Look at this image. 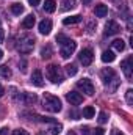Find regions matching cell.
Wrapping results in <instances>:
<instances>
[{"label":"cell","instance_id":"cell-3","mask_svg":"<svg viewBox=\"0 0 133 135\" xmlns=\"http://www.w3.org/2000/svg\"><path fill=\"white\" fill-rule=\"evenodd\" d=\"M100 79H102V82H103L106 86H108L110 83H113V88H114V90H116L117 85H119L117 75H116L114 69H111V68H105V69H102V71H100Z\"/></svg>","mask_w":133,"mask_h":135},{"label":"cell","instance_id":"cell-36","mask_svg":"<svg viewBox=\"0 0 133 135\" xmlns=\"http://www.w3.org/2000/svg\"><path fill=\"white\" fill-rule=\"evenodd\" d=\"M39 2H41V0H28V3H30L32 6H36V5H39Z\"/></svg>","mask_w":133,"mask_h":135},{"label":"cell","instance_id":"cell-19","mask_svg":"<svg viewBox=\"0 0 133 135\" xmlns=\"http://www.w3.org/2000/svg\"><path fill=\"white\" fill-rule=\"evenodd\" d=\"M111 44H113V49L117 50V52H122V50L125 49V42H124L122 39H114Z\"/></svg>","mask_w":133,"mask_h":135},{"label":"cell","instance_id":"cell-12","mask_svg":"<svg viewBox=\"0 0 133 135\" xmlns=\"http://www.w3.org/2000/svg\"><path fill=\"white\" fill-rule=\"evenodd\" d=\"M32 83L34 86H42L44 85V79H42V72L39 69H34L32 74Z\"/></svg>","mask_w":133,"mask_h":135},{"label":"cell","instance_id":"cell-21","mask_svg":"<svg viewBox=\"0 0 133 135\" xmlns=\"http://www.w3.org/2000/svg\"><path fill=\"white\" fill-rule=\"evenodd\" d=\"M11 13L16 14V16H21V14L24 13V6H22L21 3H13V5H11Z\"/></svg>","mask_w":133,"mask_h":135},{"label":"cell","instance_id":"cell-4","mask_svg":"<svg viewBox=\"0 0 133 135\" xmlns=\"http://www.w3.org/2000/svg\"><path fill=\"white\" fill-rule=\"evenodd\" d=\"M45 77H47L52 83H60V82H63V72H61L60 66H57V65H49V66L45 68Z\"/></svg>","mask_w":133,"mask_h":135},{"label":"cell","instance_id":"cell-40","mask_svg":"<svg viewBox=\"0 0 133 135\" xmlns=\"http://www.w3.org/2000/svg\"><path fill=\"white\" fill-rule=\"evenodd\" d=\"M81 2H83V5H89V3H91L93 0H81Z\"/></svg>","mask_w":133,"mask_h":135},{"label":"cell","instance_id":"cell-17","mask_svg":"<svg viewBox=\"0 0 133 135\" xmlns=\"http://www.w3.org/2000/svg\"><path fill=\"white\" fill-rule=\"evenodd\" d=\"M78 22H81V16L80 14H75V16H70V17H64L63 19L64 25H72V24H78Z\"/></svg>","mask_w":133,"mask_h":135},{"label":"cell","instance_id":"cell-16","mask_svg":"<svg viewBox=\"0 0 133 135\" xmlns=\"http://www.w3.org/2000/svg\"><path fill=\"white\" fill-rule=\"evenodd\" d=\"M22 99L25 104H28V105H32V104H36L38 101V96L34 94V93H24L22 94Z\"/></svg>","mask_w":133,"mask_h":135},{"label":"cell","instance_id":"cell-10","mask_svg":"<svg viewBox=\"0 0 133 135\" xmlns=\"http://www.w3.org/2000/svg\"><path fill=\"white\" fill-rule=\"evenodd\" d=\"M66 99H67V102H70L72 105H80V104L83 102V96H81L80 93H77V91H69L66 94Z\"/></svg>","mask_w":133,"mask_h":135},{"label":"cell","instance_id":"cell-39","mask_svg":"<svg viewBox=\"0 0 133 135\" xmlns=\"http://www.w3.org/2000/svg\"><path fill=\"white\" fill-rule=\"evenodd\" d=\"M3 94H5V88H3V86H2V85H0V98H2V96H3Z\"/></svg>","mask_w":133,"mask_h":135},{"label":"cell","instance_id":"cell-20","mask_svg":"<svg viewBox=\"0 0 133 135\" xmlns=\"http://www.w3.org/2000/svg\"><path fill=\"white\" fill-rule=\"evenodd\" d=\"M94 113H96V110H94V107H91V105H88V107L83 108V118L91 119V118H94Z\"/></svg>","mask_w":133,"mask_h":135},{"label":"cell","instance_id":"cell-7","mask_svg":"<svg viewBox=\"0 0 133 135\" xmlns=\"http://www.w3.org/2000/svg\"><path fill=\"white\" fill-rule=\"evenodd\" d=\"M78 60H80V63H81L83 66H89V65L93 63V60H94L93 50H91V49H83V50L80 52V55H78Z\"/></svg>","mask_w":133,"mask_h":135},{"label":"cell","instance_id":"cell-5","mask_svg":"<svg viewBox=\"0 0 133 135\" xmlns=\"http://www.w3.org/2000/svg\"><path fill=\"white\" fill-rule=\"evenodd\" d=\"M75 49H77V42H75L74 39H67L64 44H61V50H60V54H61L63 58H69V57L75 52Z\"/></svg>","mask_w":133,"mask_h":135},{"label":"cell","instance_id":"cell-42","mask_svg":"<svg viewBox=\"0 0 133 135\" xmlns=\"http://www.w3.org/2000/svg\"><path fill=\"white\" fill-rule=\"evenodd\" d=\"M3 58V52H2V49H0V60Z\"/></svg>","mask_w":133,"mask_h":135},{"label":"cell","instance_id":"cell-6","mask_svg":"<svg viewBox=\"0 0 133 135\" xmlns=\"http://www.w3.org/2000/svg\"><path fill=\"white\" fill-rule=\"evenodd\" d=\"M77 88L78 90H81L85 94H88V96H93L94 94V83L89 80V79H81V80H78L77 82Z\"/></svg>","mask_w":133,"mask_h":135},{"label":"cell","instance_id":"cell-41","mask_svg":"<svg viewBox=\"0 0 133 135\" xmlns=\"http://www.w3.org/2000/svg\"><path fill=\"white\" fill-rule=\"evenodd\" d=\"M67 135H75V132H74V131H69V134Z\"/></svg>","mask_w":133,"mask_h":135},{"label":"cell","instance_id":"cell-37","mask_svg":"<svg viewBox=\"0 0 133 135\" xmlns=\"http://www.w3.org/2000/svg\"><path fill=\"white\" fill-rule=\"evenodd\" d=\"M3 28H2V22H0V42H3Z\"/></svg>","mask_w":133,"mask_h":135},{"label":"cell","instance_id":"cell-24","mask_svg":"<svg viewBox=\"0 0 133 135\" xmlns=\"http://www.w3.org/2000/svg\"><path fill=\"white\" fill-rule=\"evenodd\" d=\"M61 5H63V6H61V9H63V11L72 9V8H75V0H64Z\"/></svg>","mask_w":133,"mask_h":135},{"label":"cell","instance_id":"cell-34","mask_svg":"<svg viewBox=\"0 0 133 135\" xmlns=\"http://www.w3.org/2000/svg\"><path fill=\"white\" fill-rule=\"evenodd\" d=\"M21 66H22V68H21V71H22V72H25V71H27V68H25V66H27V63H25V60H22V63H21Z\"/></svg>","mask_w":133,"mask_h":135},{"label":"cell","instance_id":"cell-9","mask_svg":"<svg viewBox=\"0 0 133 135\" xmlns=\"http://www.w3.org/2000/svg\"><path fill=\"white\" fill-rule=\"evenodd\" d=\"M132 61H133V57H129L127 60H124L122 63H121V69H122V72H124V75L130 80L133 75V71H132Z\"/></svg>","mask_w":133,"mask_h":135},{"label":"cell","instance_id":"cell-23","mask_svg":"<svg viewBox=\"0 0 133 135\" xmlns=\"http://www.w3.org/2000/svg\"><path fill=\"white\" fill-rule=\"evenodd\" d=\"M52 54H53V52H52V47H50V46H45V47L41 49V57H42V58H50Z\"/></svg>","mask_w":133,"mask_h":135},{"label":"cell","instance_id":"cell-1","mask_svg":"<svg viewBox=\"0 0 133 135\" xmlns=\"http://www.w3.org/2000/svg\"><path fill=\"white\" fill-rule=\"evenodd\" d=\"M42 107H44L47 112H50V113H58V112H61V108H63L60 98H57V96H53V94H50V93H44Z\"/></svg>","mask_w":133,"mask_h":135},{"label":"cell","instance_id":"cell-18","mask_svg":"<svg viewBox=\"0 0 133 135\" xmlns=\"http://www.w3.org/2000/svg\"><path fill=\"white\" fill-rule=\"evenodd\" d=\"M57 9V2L55 0H45L44 3V11L45 13H53Z\"/></svg>","mask_w":133,"mask_h":135},{"label":"cell","instance_id":"cell-15","mask_svg":"<svg viewBox=\"0 0 133 135\" xmlns=\"http://www.w3.org/2000/svg\"><path fill=\"white\" fill-rule=\"evenodd\" d=\"M34 22H36V17H34L33 14H28V16L22 21V27H24V28H33Z\"/></svg>","mask_w":133,"mask_h":135},{"label":"cell","instance_id":"cell-35","mask_svg":"<svg viewBox=\"0 0 133 135\" xmlns=\"http://www.w3.org/2000/svg\"><path fill=\"white\" fill-rule=\"evenodd\" d=\"M81 134L83 135H89V127H81Z\"/></svg>","mask_w":133,"mask_h":135},{"label":"cell","instance_id":"cell-27","mask_svg":"<svg viewBox=\"0 0 133 135\" xmlns=\"http://www.w3.org/2000/svg\"><path fill=\"white\" fill-rule=\"evenodd\" d=\"M125 99H127V104H129V105L133 104V90L132 88H129V90L125 91Z\"/></svg>","mask_w":133,"mask_h":135},{"label":"cell","instance_id":"cell-28","mask_svg":"<svg viewBox=\"0 0 133 135\" xmlns=\"http://www.w3.org/2000/svg\"><path fill=\"white\" fill-rule=\"evenodd\" d=\"M106 121H108L106 113H105V112H100V113H99V123H100V124H105Z\"/></svg>","mask_w":133,"mask_h":135},{"label":"cell","instance_id":"cell-29","mask_svg":"<svg viewBox=\"0 0 133 135\" xmlns=\"http://www.w3.org/2000/svg\"><path fill=\"white\" fill-rule=\"evenodd\" d=\"M39 118H41V121H44V123H50V124H55V123H57L55 118H49V116H39Z\"/></svg>","mask_w":133,"mask_h":135},{"label":"cell","instance_id":"cell-33","mask_svg":"<svg viewBox=\"0 0 133 135\" xmlns=\"http://www.w3.org/2000/svg\"><path fill=\"white\" fill-rule=\"evenodd\" d=\"M9 134V129H8V127H2V129H0V135H8Z\"/></svg>","mask_w":133,"mask_h":135},{"label":"cell","instance_id":"cell-14","mask_svg":"<svg viewBox=\"0 0 133 135\" xmlns=\"http://www.w3.org/2000/svg\"><path fill=\"white\" fill-rule=\"evenodd\" d=\"M94 13H96V16L97 17H105L106 14H108V8H106V5H96V9H94Z\"/></svg>","mask_w":133,"mask_h":135},{"label":"cell","instance_id":"cell-38","mask_svg":"<svg viewBox=\"0 0 133 135\" xmlns=\"http://www.w3.org/2000/svg\"><path fill=\"white\" fill-rule=\"evenodd\" d=\"M111 135H124V134H122L121 131H117V129H114V131L111 132Z\"/></svg>","mask_w":133,"mask_h":135},{"label":"cell","instance_id":"cell-32","mask_svg":"<svg viewBox=\"0 0 133 135\" xmlns=\"http://www.w3.org/2000/svg\"><path fill=\"white\" fill-rule=\"evenodd\" d=\"M93 135H105V131H103L102 127H97V129L93 132Z\"/></svg>","mask_w":133,"mask_h":135},{"label":"cell","instance_id":"cell-31","mask_svg":"<svg viewBox=\"0 0 133 135\" xmlns=\"http://www.w3.org/2000/svg\"><path fill=\"white\" fill-rule=\"evenodd\" d=\"M13 135H30L25 129H16L14 132H13Z\"/></svg>","mask_w":133,"mask_h":135},{"label":"cell","instance_id":"cell-11","mask_svg":"<svg viewBox=\"0 0 133 135\" xmlns=\"http://www.w3.org/2000/svg\"><path fill=\"white\" fill-rule=\"evenodd\" d=\"M52 32V21L50 19H44L39 22V33L41 35H49Z\"/></svg>","mask_w":133,"mask_h":135},{"label":"cell","instance_id":"cell-25","mask_svg":"<svg viewBox=\"0 0 133 135\" xmlns=\"http://www.w3.org/2000/svg\"><path fill=\"white\" fill-rule=\"evenodd\" d=\"M77 71H78V69H77L75 65H67V66H66V74H67V75H70V77H72V75H75V74H77Z\"/></svg>","mask_w":133,"mask_h":135},{"label":"cell","instance_id":"cell-13","mask_svg":"<svg viewBox=\"0 0 133 135\" xmlns=\"http://www.w3.org/2000/svg\"><path fill=\"white\" fill-rule=\"evenodd\" d=\"M114 60H116V55H114L113 50H105L102 54V61L103 63H113Z\"/></svg>","mask_w":133,"mask_h":135},{"label":"cell","instance_id":"cell-2","mask_svg":"<svg viewBox=\"0 0 133 135\" xmlns=\"http://www.w3.org/2000/svg\"><path fill=\"white\" fill-rule=\"evenodd\" d=\"M34 47V38L32 35H21L17 39V50L21 54H30Z\"/></svg>","mask_w":133,"mask_h":135},{"label":"cell","instance_id":"cell-30","mask_svg":"<svg viewBox=\"0 0 133 135\" xmlns=\"http://www.w3.org/2000/svg\"><path fill=\"white\" fill-rule=\"evenodd\" d=\"M67 39H69V38H67L66 35H58V36H57V42H60V44H64Z\"/></svg>","mask_w":133,"mask_h":135},{"label":"cell","instance_id":"cell-22","mask_svg":"<svg viewBox=\"0 0 133 135\" xmlns=\"http://www.w3.org/2000/svg\"><path fill=\"white\" fill-rule=\"evenodd\" d=\"M0 77H3V79H9L11 77V69L6 66V65L0 66Z\"/></svg>","mask_w":133,"mask_h":135},{"label":"cell","instance_id":"cell-26","mask_svg":"<svg viewBox=\"0 0 133 135\" xmlns=\"http://www.w3.org/2000/svg\"><path fill=\"white\" fill-rule=\"evenodd\" d=\"M61 131H63V126H61V124H57V123H55V124L50 127V132H52L53 135H58Z\"/></svg>","mask_w":133,"mask_h":135},{"label":"cell","instance_id":"cell-8","mask_svg":"<svg viewBox=\"0 0 133 135\" xmlns=\"http://www.w3.org/2000/svg\"><path fill=\"white\" fill-rule=\"evenodd\" d=\"M121 32V27L116 21H108L105 25V36H114Z\"/></svg>","mask_w":133,"mask_h":135}]
</instances>
